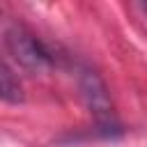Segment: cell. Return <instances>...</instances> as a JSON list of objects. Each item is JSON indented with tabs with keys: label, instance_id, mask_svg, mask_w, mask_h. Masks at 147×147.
Here are the masks:
<instances>
[{
	"label": "cell",
	"instance_id": "7a4b0ae2",
	"mask_svg": "<svg viewBox=\"0 0 147 147\" xmlns=\"http://www.w3.org/2000/svg\"><path fill=\"white\" fill-rule=\"evenodd\" d=\"M83 92L87 96V103L90 108L94 110L96 117H103V115H110V103H108V92L101 83V78L94 74V71H85L83 76Z\"/></svg>",
	"mask_w": 147,
	"mask_h": 147
},
{
	"label": "cell",
	"instance_id": "3957f363",
	"mask_svg": "<svg viewBox=\"0 0 147 147\" xmlns=\"http://www.w3.org/2000/svg\"><path fill=\"white\" fill-rule=\"evenodd\" d=\"M0 92H2V99H5L7 103H18V101H23L21 83H18V78H14V71L9 69L7 62L0 64Z\"/></svg>",
	"mask_w": 147,
	"mask_h": 147
},
{
	"label": "cell",
	"instance_id": "277c9868",
	"mask_svg": "<svg viewBox=\"0 0 147 147\" xmlns=\"http://www.w3.org/2000/svg\"><path fill=\"white\" fill-rule=\"evenodd\" d=\"M138 9H140V11L147 16V2H138Z\"/></svg>",
	"mask_w": 147,
	"mask_h": 147
},
{
	"label": "cell",
	"instance_id": "6da1fadb",
	"mask_svg": "<svg viewBox=\"0 0 147 147\" xmlns=\"http://www.w3.org/2000/svg\"><path fill=\"white\" fill-rule=\"evenodd\" d=\"M5 46H7L9 55L21 67H25V69L39 71V69H44V67L51 64L48 48L32 32H28L18 23H7L5 25Z\"/></svg>",
	"mask_w": 147,
	"mask_h": 147
}]
</instances>
